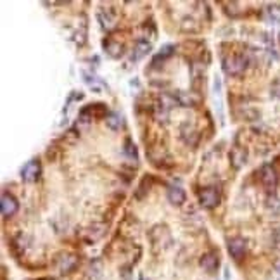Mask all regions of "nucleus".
Masks as SVG:
<instances>
[{"mask_svg": "<svg viewBox=\"0 0 280 280\" xmlns=\"http://www.w3.org/2000/svg\"><path fill=\"white\" fill-rule=\"evenodd\" d=\"M247 66V59L241 54H234L223 59V69L227 75H241Z\"/></svg>", "mask_w": 280, "mask_h": 280, "instance_id": "1", "label": "nucleus"}, {"mask_svg": "<svg viewBox=\"0 0 280 280\" xmlns=\"http://www.w3.org/2000/svg\"><path fill=\"white\" fill-rule=\"evenodd\" d=\"M199 202L207 209H211V207H216L220 204V192L216 191L215 187H207L204 189L201 194H199Z\"/></svg>", "mask_w": 280, "mask_h": 280, "instance_id": "2", "label": "nucleus"}, {"mask_svg": "<svg viewBox=\"0 0 280 280\" xmlns=\"http://www.w3.org/2000/svg\"><path fill=\"white\" fill-rule=\"evenodd\" d=\"M38 175H40V162L37 159L26 162L21 170V177L22 180H26V182H35V180L38 178Z\"/></svg>", "mask_w": 280, "mask_h": 280, "instance_id": "3", "label": "nucleus"}, {"mask_svg": "<svg viewBox=\"0 0 280 280\" xmlns=\"http://www.w3.org/2000/svg\"><path fill=\"white\" fill-rule=\"evenodd\" d=\"M228 252L234 260H242L246 254V241L241 237H236L232 241H228Z\"/></svg>", "mask_w": 280, "mask_h": 280, "instance_id": "4", "label": "nucleus"}, {"mask_svg": "<svg viewBox=\"0 0 280 280\" xmlns=\"http://www.w3.org/2000/svg\"><path fill=\"white\" fill-rule=\"evenodd\" d=\"M0 204H2V215L6 216V218H9V216H12V215H16L17 207H19L17 201L11 196V194H4L2 202H0Z\"/></svg>", "mask_w": 280, "mask_h": 280, "instance_id": "5", "label": "nucleus"}, {"mask_svg": "<svg viewBox=\"0 0 280 280\" xmlns=\"http://www.w3.org/2000/svg\"><path fill=\"white\" fill-rule=\"evenodd\" d=\"M218 265H220V260H218V254H216L215 251L206 252V254L201 258V266L206 270V272H209V273L216 272V268H218Z\"/></svg>", "mask_w": 280, "mask_h": 280, "instance_id": "6", "label": "nucleus"}, {"mask_svg": "<svg viewBox=\"0 0 280 280\" xmlns=\"http://www.w3.org/2000/svg\"><path fill=\"white\" fill-rule=\"evenodd\" d=\"M149 52H151V43L146 42V40H138L137 45H135V49H133V54H132V57H130V61L137 62V61L142 59L144 56H147Z\"/></svg>", "mask_w": 280, "mask_h": 280, "instance_id": "7", "label": "nucleus"}, {"mask_svg": "<svg viewBox=\"0 0 280 280\" xmlns=\"http://www.w3.org/2000/svg\"><path fill=\"white\" fill-rule=\"evenodd\" d=\"M246 159H247V154H246V151L241 147H236V149H232V152H230V161H232V165H234V168H242L244 165H246Z\"/></svg>", "mask_w": 280, "mask_h": 280, "instance_id": "8", "label": "nucleus"}, {"mask_svg": "<svg viewBox=\"0 0 280 280\" xmlns=\"http://www.w3.org/2000/svg\"><path fill=\"white\" fill-rule=\"evenodd\" d=\"M261 180H263V183L268 189H273L275 185H277V173H275L272 166H263V170H261Z\"/></svg>", "mask_w": 280, "mask_h": 280, "instance_id": "9", "label": "nucleus"}, {"mask_svg": "<svg viewBox=\"0 0 280 280\" xmlns=\"http://www.w3.org/2000/svg\"><path fill=\"white\" fill-rule=\"evenodd\" d=\"M170 99L173 102H177L180 107H189V106H194V104H196V99H192L189 94H185V92L170 94Z\"/></svg>", "mask_w": 280, "mask_h": 280, "instance_id": "10", "label": "nucleus"}, {"mask_svg": "<svg viewBox=\"0 0 280 280\" xmlns=\"http://www.w3.org/2000/svg\"><path fill=\"white\" fill-rule=\"evenodd\" d=\"M168 201L171 204H183L185 202V192L180 187H170L168 189Z\"/></svg>", "mask_w": 280, "mask_h": 280, "instance_id": "11", "label": "nucleus"}, {"mask_svg": "<svg viewBox=\"0 0 280 280\" xmlns=\"http://www.w3.org/2000/svg\"><path fill=\"white\" fill-rule=\"evenodd\" d=\"M104 47H106V52L109 54L112 59H118V57L123 56V45L120 42H104Z\"/></svg>", "mask_w": 280, "mask_h": 280, "instance_id": "12", "label": "nucleus"}, {"mask_svg": "<svg viewBox=\"0 0 280 280\" xmlns=\"http://www.w3.org/2000/svg\"><path fill=\"white\" fill-rule=\"evenodd\" d=\"M106 125L109 126L111 130H120V128H121V125H123L120 112H109V116L106 118Z\"/></svg>", "mask_w": 280, "mask_h": 280, "instance_id": "13", "label": "nucleus"}, {"mask_svg": "<svg viewBox=\"0 0 280 280\" xmlns=\"http://www.w3.org/2000/svg\"><path fill=\"white\" fill-rule=\"evenodd\" d=\"M168 111H170V106H166L165 102H157L156 104V118L159 121L168 120Z\"/></svg>", "mask_w": 280, "mask_h": 280, "instance_id": "14", "label": "nucleus"}, {"mask_svg": "<svg viewBox=\"0 0 280 280\" xmlns=\"http://www.w3.org/2000/svg\"><path fill=\"white\" fill-rule=\"evenodd\" d=\"M97 19L101 21V25H102V28H106V30H109V28H112L114 26V19L107 14H104V11H99V14H97Z\"/></svg>", "mask_w": 280, "mask_h": 280, "instance_id": "15", "label": "nucleus"}, {"mask_svg": "<svg viewBox=\"0 0 280 280\" xmlns=\"http://www.w3.org/2000/svg\"><path fill=\"white\" fill-rule=\"evenodd\" d=\"M173 51H175V47H173V45H165V47L161 49V52L157 54V57L154 59V64H156V62L159 61V59L162 61V59H166V57H170L171 54H173Z\"/></svg>", "mask_w": 280, "mask_h": 280, "instance_id": "16", "label": "nucleus"}, {"mask_svg": "<svg viewBox=\"0 0 280 280\" xmlns=\"http://www.w3.org/2000/svg\"><path fill=\"white\" fill-rule=\"evenodd\" d=\"M75 263H76L75 256H66V258L62 260V263H61V270L62 272H69V270L75 266Z\"/></svg>", "mask_w": 280, "mask_h": 280, "instance_id": "17", "label": "nucleus"}, {"mask_svg": "<svg viewBox=\"0 0 280 280\" xmlns=\"http://www.w3.org/2000/svg\"><path fill=\"white\" fill-rule=\"evenodd\" d=\"M125 154L128 157H133V159H137V149H135V146L132 144V140H126L125 144Z\"/></svg>", "mask_w": 280, "mask_h": 280, "instance_id": "18", "label": "nucleus"}, {"mask_svg": "<svg viewBox=\"0 0 280 280\" xmlns=\"http://www.w3.org/2000/svg\"><path fill=\"white\" fill-rule=\"evenodd\" d=\"M273 242L277 244V247H280V228H277L273 232Z\"/></svg>", "mask_w": 280, "mask_h": 280, "instance_id": "19", "label": "nucleus"}, {"mask_svg": "<svg viewBox=\"0 0 280 280\" xmlns=\"http://www.w3.org/2000/svg\"><path fill=\"white\" fill-rule=\"evenodd\" d=\"M140 280H146V278H140Z\"/></svg>", "mask_w": 280, "mask_h": 280, "instance_id": "20", "label": "nucleus"}]
</instances>
